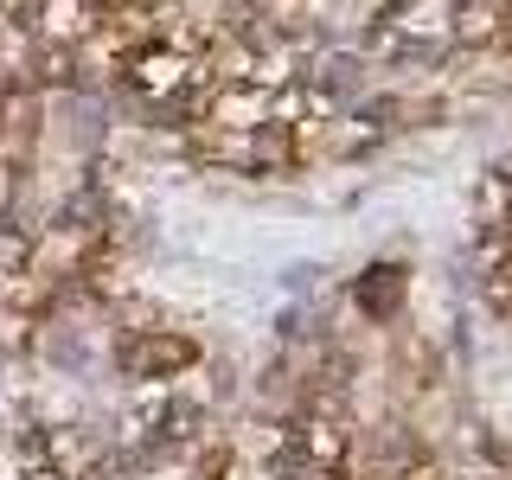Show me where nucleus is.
<instances>
[{
  "mask_svg": "<svg viewBox=\"0 0 512 480\" xmlns=\"http://www.w3.org/2000/svg\"><path fill=\"white\" fill-rule=\"evenodd\" d=\"M199 365V346L173 327H128L122 340V372L135 384H154V378H180Z\"/></svg>",
  "mask_w": 512,
  "mask_h": 480,
  "instance_id": "f257e3e1",
  "label": "nucleus"
},
{
  "mask_svg": "<svg viewBox=\"0 0 512 480\" xmlns=\"http://www.w3.org/2000/svg\"><path fill=\"white\" fill-rule=\"evenodd\" d=\"M128 77H135V90L148 96V103H180V96L199 84V64L186 52H173V45H141V52L128 58Z\"/></svg>",
  "mask_w": 512,
  "mask_h": 480,
  "instance_id": "f03ea898",
  "label": "nucleus"
},
{
  "mask_svg": "<svg viewBox=\"0 0 512 480\" xmlns=\"http://www.w3.org/2000/svg\"><path fill=\"white\" fill-rule=\"evenodd\" d=\"M128 7H135V13H148V7H160V0H128Z\"/></svg>",
  "mask_w": 512,
  "mask_h": 480,
  "instance_id": "7ed1b4c3",
  "label": "nucleus"
}]
</instances>
